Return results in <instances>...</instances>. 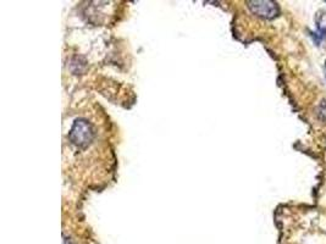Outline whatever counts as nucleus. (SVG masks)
<instances>
[{"label":"nucleus","mask_w":326,"mask_h":244,"mask_svg":"<svg viewBox=\"0 0 326 244\" xmlns=\"http://www.w3.org/2000/svg\"><path fill=\"white\" fill-rule=\"evenodd\" d=\"M248 6L252 10L253 14L260 16L264 18H272L278 14L277 4L274 2H269V0H264V2H249Z\"/></svg>","instance_id":"obj_1"},{"label":"nucleus","mask_w":326,"mask_h":244,"mask_svg":"<svg viewBox=\"0 0 326 244\" xmlns=\"http://www.w3.org/2000/svg\"><path fill=\"white\" fill-rule=\"evenodd\" d=\"M70 137H71L72 142L76 143L77 146H83L92 140L91 127L86 121H77L72 128Z\"/></svg>","instance_id":"obj_2"},{"label":"nucleus","mask_w":326,"mask_h":244,"mask_svg":"<svg viewBox=\"0 0 326 244\" xmlns=\"http://www.w3.org/2000/svg\"><path fill=\"white\" fill-rule=\"evenodd\" d=\"M314 21H315L317 33H319L320 38L322 40H326V11L319 10L315 14V18H314Z\"/></svg>","instance_id":"obj_3"},{"label":"nucleus","mask_w":326,"mask_h":244,"mask_svg":"<svg viewBox=\"0 0 326 244\" xmlns=\"http://www.w3.org/2000/svg\"><path fill=\"white\" fill-rule=\"evenodd\" d=\"M316 118L317 120L326 124V98L320 102V104L316 108Z\"/></svg>","instance_id":"obj_4"},{"label":"nucleus","mask_w":326,"mask_h":244,"mask_svg":"<svg viewBox=\"0 0 326 244\" xmlns=\"http://www.w3.org/2000/svg\"><path fill=\"white\" fill-rule=\"evenodd\" d=\"M324 74H325V80H326V60H325V65H324Z\"/></svg>","instance_id":"obj_5"}]
</instances>
